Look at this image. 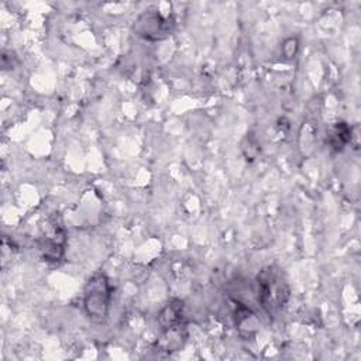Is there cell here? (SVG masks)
<instances>
[{"instance_id": "cell-4", "label": "cell", "mask_w": 361, "mask_h": 361, "mask_svg": "<svg viewBox=\"0 0 361 361\" xmlns=\"http://www.w3.org/2000/svg\"><path fill=\"white\" fill-rule=\"evenodd\" d=\"M49 228L39 240V251L45 261L48 262H58L65 252V243H66V233L62 224L61 216L58 213L52 214L48 220Z\"/></svg>"}, {"instance_id": "cell-3", "label": "cell", "mask_w": 361, "mask_h": 361, "mask_svg": "<svg viewBox=\"0 0 361 361\" xmlns=\"http://www.w3.org/2000/svg\"><path fill=\"white\" fill-rule=\"evenodd\" d=\"M158 323L164 331L165 351L178 350L186 338V322L183 314V303L178 299L171 300L159 313Z\"/></svg>"}, {"instance_id": "cell-1", "label": "cell", "mask_w": 361, "mask_h": 361, "mask_svg": "<svg viewBox=\"0 0 361 361\" xmlns=\"http://www.w3.org/2000/svg\"><path fill=\"white\" fill-rule=\"evenodd\" d=\"M257 300L269 317L278 316L289 299V283L283 271L276 265H268L259 271L255 279Z\"/></svg>"}, {"instance_id": "cell-5", "label": "cell", "mask_w": 361, "mask_h": 361, "mask_svg": "<svg viewBox=\"0 0 361 361\" xmlns=\"http://www.w3.org/2000/svg\"><path fill=\"white\" fill-rule=\"evenodd\" d=\"M166 20H164L159 14L157 13H148L142 14L138 21H137V32L138 35L148 38V39H157L162 38L164 35L169 34Z\"/></svg>"}, {"instance_id": "cell-2", "label": "cell", "mask_w": 361, "mask_h": 361, "mask_svg": "<svg viewBox=\"0 0 361 361\" xmlns=\"http://www.w3.org/2000/svg\"><path fill=\"white\" fill-rule=\"evenodd\" d=\"M111 299V286L103 272L93 274L83 289V307L87 317L94 323H103L107 319Z\"/></svg>"}, {"instance_id": "cell-6", "label": "cell", "mask_w": 361, "mask_h": 361, "mask_svg": "<svg viewBox=\"0 0 361 361\" xmlns=\"http://www.w3.org/2000/svg\"><path fill=\"white\" fill-rule=\"evenodd\" d=\"M327 141L334 151L344 149V147L351 141V127L344 121L333 124L327 133Z\"/></svg>"}]
</instances>
